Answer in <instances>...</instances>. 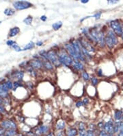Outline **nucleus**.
<instances>
[{"mask_svg":"<svg viewBox=\"0 0 123 136\" xmlns=\"http://www.w3.org/2000/svg\"><path fill=\"white\" fill-rule=\"evenodd\" d=\"M118 44V36L111 29L108 30L105 34V45L109 49H112Z\"/></svg>","mask_w":123,"mask_h":136,"instance_id":"nucleus-1","label":"nucleus"},{"mask_svg":"<svg viewBox=\"0 0 123 136\" xmlns=\"http://www.w3.org/2000/svg\"><path fill=\"white\" fill-rule=\"evenodd\" d=\"M58 55L61 65H63L66 67L73 65L74 61L66 50H60L58 52Z\"/></svg>","mask_w":123,"mask_h":136,"instance_id":"nucleus-2","label":"nucleus"},{"mask_svg":"<svg viewBox=\"0 0 123 136\" xmlns=\"http://www.w3.org/2000/svg\"><path fill=\"white\" fill-rule=\"evenodd\" d=\"M109 26L111 27V30L117 35L118 36H120L123 32V26L122 23L118 19L112 20L109 23Z\"/></svg>","mask_w":123,"mask_h":136,"instance_id":"nucleus-3","label":"nucleus"},{"mask_svg":"<svg viewBox=\"0 0 123 136\" xmlns=\"http://www.w3.org/2000/svg\"><path fill=\"white\" fill-rule=\"evenodd\" d=\"M47 60L49 61L55 67H59V65H61L58 52L55 50H50L47 51Z\"/></svg>","mask_w":123,"mask_h":136,"instance_id":"nucleus-4","label":"nucleus"},{"mask_svg":"<svg viewBox=\"0 0 123 136\" xmlns=\"http://www.w3.org/2000/svg\"><path fill=\"white\" fill-rule=\"evenodd\" d=\"M78 41L80 43V44H81V45H82V47H83L85 50H86L90 54L95 52V49H94V46L92 45L91 43L88 41V39H86L82 37V38H80L79 39H78Z\"/></svg>","mask_w":123,"mask_h":136,"instance_id":"nucleus-5","label":"nucleus"},{"mask_svg":"<svg viewBox=\"0 0 123 136\" xmlns=\"http://www.w3.org/2000/svg\"><path fill=\"white\" fill-rule=\"evenodd\" d=\"M13 6L16 9L24 10L32 7V4L31 3L28 1H17L14 2Z\"/></svg>","mask_w":123,"mask_h":136,"instance_id":"nucleus-6","label":"nucleus"},{"mask_svg":"<svg viewBox=\"0 0 123 136\" xmlns=\"http://www.w3.org/2000/svg\"><path fill=\"white\" fill-rule=\"evenodd\" d=\"M64 48H65V50H66V52L68 53V54L72 57L73 61H79L77 54L75 50H74V48H73L72 45L70 44V43H66L64 45Z\"/></svg>","mask_w":123,"mask_h":136,"instance_id":"nucleus-7","label":"nucleus"},{"mask_svg":"<svg viewBox=\"0 0 123 136\" xmlns=\"http://www.w3.org/2000/svg\"><path fill=\"white\" fill-rule=\"evenodd\" d=\"M114 124V120L112 119H110L108 121H107L104 124V129L103 130L105 131L107 134L109 133H113V127ZM114 134V133H113Z\"/></svg>","mask_w":123,"mask_h":136,"instance_id":"nucleus-8","label":"nucleus"},{"mask_svg":"<svg viewBox=\"0 0 123 136\" xmlns=\"http://www.w3.org/2000/svg\"><path fill=\"white\" fill-rule=\"evenodd\" d=\"M29 65L31 66V68H34V69H42L44 67L42 59H34L33 61H31L29 62Z\"/></svg>","mask_w":123,"mask_h":136,"instance_id":"nucleus-9","label":"nucleus"},{"mask_svg":"<svg viewBox=\"0 0 123 136\" xmlns=\"http://www.w3.org/2000/svg\"><path fill=\"white\" fill-rule=\"evenodd\" d=\"M1 127H3V129H16V124L11 121V120H4L1 122Z\"/></svg>","mask_w":123,"mask_h":136,"instance_id":"nucleus-10","label":"nucleus"},{"mask_svg":"<svg viewBox=\"0 0 123 136\" xmlns=\"http://www.w3.org/2000/svg\"><path fill=\"white\" fill-rule=\"evenodd\" d=\"M72 65H73L74 69H75L76 70H78V71H83V69H84L83 64L79 61H74Z\"/></svg>","mask_w":123,"mask_h":136,"instance_id":"nucleus-11","label":"nucleus"},{"mask_svg":"<svg viewBox=\"0 0 123 136\" xmlns=\"http://www.w3.org/2000/svg\"><path fill=\"white\" fill-rule=\"evenodd\" d=\"M123 113V110H115L114 113V121H122Z\"/></svg>","mask_w":123,"mask_h":136,"instance_id":"nucleus-12","label":"nucleus"},{"mask_svg":"<svg viewBox=\"0 0 123 136\" xmlns=\"http://www.w3.org/2000/svg\"><path fill=\"white\" fill-rule=\"evenodd\" d=\"M42 63H43V66L44 68H45L47 70L49 71H52L54 69V65L51 63L48 60H42Z\"/></svg>","mask_w":123,"mask_h":136,"instance_id":"nucleus-13","label":"nucleus"},{"mask_svg":"<svg viewBox=\"0 0 123 136\" xmlns=\"http://www.w3.org/2000/svg\"><path fill=\"white\" fill-rule=\"evenodd\" d=\"M65 125H66V123L65 121L63 120H58V122H56L55 124V127L58 130H62L65 128Z\"/></svg>","mask_w":123,"mask_h":136,"instance_id":"nucleus-14","label":"nucleus"},{"mask_svg":"<svg viewBox=\"0 0 123 136\" xmlns=\"http://www.w3.org/2000/svg\"><path fill=\"white\" fill-rule=\"evenodd\" d=\"M78 131L75 128H71L68 129L66 132V136H76L77 135Z\"/></svg>","mask_w":123,"mask_h":136,"instance_id":"nucleus-15","label":"nucleus"},{"mask_svg":"<svg viewBox=\"0 0 123 136\" xmlns=\"http://www.w3.org/2000/svg\"><path fill=\"white\" fill-rule=\"evenodd\" d=\"M19 32H20V30H19V28H18V27H12V28H11L10 30L9 36H11V37L16 36Z\"/></svg>","mask_w":123,"mask_h":136,"instance_id":"nucleus-16","label":"nucleus"},{"mask_svg":"<svg viewBox=\"0 0 123 136\" xmlns=\"http://www.w3.org/2000/svg\"><path fill=\"white\" fill-rule=\"evenodd\" d=\"M47 131H48V127L47 126L42 125L41 127H38L36 133L38 132V134H44V133H45Z\"/></svg>","mask_w":123,"mask_h":136,"instance_id":"nucleus-17","label":"nucleus"},{"mask_svg":"<svg viewBox=\"0 0 123 136\" xmlns=\"http://www.w3.org/2000/svg\"><path fill=\"white\" fill-rule=\"evenodd\" d=\"M14 76L17 78L19 81H21L23 79V76H24V73L22 71H18V72H16L14 74Z\"/></svg>","mask_w":123,"mask_h":136,"instance_id":"nucleus-18","label":"nucleus"},{"mask_svg":"<svg viewBox=\"0 0 123 136\" xmlns=\"http://www.w3.org/2000/svg\"><path fill=\"white\" fill-rule=\"evenodd\" d=\"M62 26V21H58V22H55L52 25V27L53 28V30H59V28H61Z\"/></svg>","mask_w":123,"mask_h":136,"instance_id":"nucleus-19","label":"nucleus"},{"mask_svg":"<svg viewBox=\"0 0 123 136\" xmlns=\"http://www.w3.org/2000/svg\"><path fill=\"white\" fill-rule=\"evenodd\" d=\"M14 13H15L14 10L12 9V8H6L4 10V14L7 16H12Z\"/></svg>","mask_w":123,"mask_h":136,"instance_id":"nucleus-20","label":"nucleus"},{"mask_svg":"<svg viewBox=\"0 0 123 136\" xmlns=\"http://www.w3.org/2000/svg\"><path fill=\"white\" fill-rule=\"evenodd\" d=\"M34 47V43L31 41L29 43H28L27 45H25L24 48H23V50H31L32 48H33Z\"/></svg>","mask_w":123,"mask_h":136,"instance_id":"nucleus-21","label":"nucleus"},{"mask_svg":"<svg viewBox=\"0 0 123 136\" xmlns=\"http://www.w3.org/2000/svg\"><path fill=\"white\" fill-rule=\"evenodd\" d=\"M82 78H83V80L86 81H89V80L90 79L89 74L88 72H85V71H83V72L82 73Z\"/></svg>","mask_w":123,"mask_h":136,"instance_id":"nucleus-22","label":"nucleus"},{"mask_svg":"<svg viewBox=\"0 0 123 136\" xmlns=\"http://www.w3.org/2000/svg\"><path fill=\"white\" fill-rule=\"evenodd\" d=\"M32 20H33V17L32 16H28L27 17H26L23 20V22L25 23V24H27V25H29V24L32 23Z\"/></svg>","mask_w":123,"mask_h":136,"instance_id":"nucleus-23","label":"nucleus"},{"mask_svg":"<svg viewBox=\"0 0 123 136\" xmlns=\"http://www.w3.org/2000/svg\"><path fill=\"white\" fill-rule=\"evenodd\" d=\"M27 72L29 73L32 76H34V77L36 76V71H35V69L34 68H31V67L29 68H28L27 69Z\"/></svg>","mask_w":123,"mask_h":136,"instance_id":"nucleus-24","label":"nucleus"},{"mask_svg":"<svg viewBox=\"0 0 123 136\" xmlns=\"http://www.w3.org/2000/svg\"><path fill=\"white\" fill-rule=\"evenodd\" d=\"M86 124L83 122H80L79 124V131H86Z\"/></svg>","mask_w":123,"mask_h":136,"instance_id":"nucleus-25","label":"nucleus"},{"mask_svg":"<svg viewBox=\"0 0 123 136\" xmlns=\"http://www.w3.org/2000/svg\"><path fill=\"white\" fill-rule=\"evenodd\" d=\"M16 134V131L14 129H10V130H8L6 133V135L8 136H14Z\"/></svg>","mask_w":123,"mask_h":136,"instance_id":"nucleus-26","label":"nucleus"},{"mask_svg":"<svg viewBox=\"0 0 123 136\" xmlns=\"http://www.w3.org/2000/svg\"><path fill=\"white\" fill-rule=\"evenodd\" d=\"M5 85H6V87L8 89H12L13 88V84L12 83V82L10 81H6L5 82Z\"/></svg>","mask_w":123,"mask_h":136,"instance_id":"nucleus-27","label":"nucleus"},{"mask_svg":"<svg viewBox=\"0 0 123 136\" xmlns=\"http://www.w3.org/2000/svg\"><path fill=\"white\" fill-rule=\"evenodd\" d=\"M90 79H91L92 84V85H94V86L96 85L99 83V79L96 77H92V78H91Z\"/></svg>","mask_w":123,"mask_h":136,"instance_id":"nucleus-28","label":"nucleus"},{"mask_svg":"<svg viewBox=\"0 0 123 136\" xmlns=\"http://www.w3.org/2000/svg\"><path fill=\"white\" fill-rule=\"evenodd\" d=\"M21 86H22V84H21L20 82H18V81L14 82L13 84L14 90H16V89H17V88H18V87H21Z\"/></svg>","mask_w":123,"mask_h":136,"instance_id":"nucleus-29","label":"nucleus"},{"mask_svg":"<svg viewBox=\"0 0 123 136\" xmlns=\"http://www.w3.org/2000/svg\"><path fill=\"white\" fill-rule=\"evenodd\" d=\"M12 48H13L14 50H15V51H17V52H20V51H22V49H21V48H20V47H19V46H18V45H17L16 43H14L12 46Z\"/></svg>","mask_w":123,"mask_h":136,"instance_id":"nucleus-30","label":"nucleus"},{"mask_svg":"<svg viewBox=\"0 0 123 136\" xmlns=\"http://www.w3.org/2000/svg\"><path fill=\"white\" fill-rule=\"evenodd\" d=\"M101 14H102V12L99 11V12H97L96 13L94 14L92 17H94L96 19H99L100 17H101Z\"/></svg>","mask_w":123,"mask_h":136,"instance_id":"nucleus-31","label":"nucleus"},{"mask_svg":"<svg viewBox=\"0 0 123 136\" xmlns=\"http://www.w3.org/2000/svg\"><path fill=\"white\" fill-rule=\"evenodd\" d=\"M104 124H105V123H103V122H99L98 123L97 127H98L99 129H100V131H101V130H103V129H104Z\"/></svg>","mask_w":123,"mask_h":136,"instance_id":"nucleus-32","label":"nucleus"},{"mask_svg":"<svg viewBox=\"0 0 123 136\" xmlns=\"http://www.w3.org/2000/svg\"><path fill=\"white\" fill-rule=\"evenodd\" d=\"M88 129L89 130H91V131H94L96 129V126L94 124H90L89 126H88Z\"/></svg>","mask_w":123,"mask_h":136,"instance_id":"nucleus-33","label":"nucleus"},{"mask_svg":"<svg viewBox=\"0 0 123 136\" xmlns=\"http://www.w3.org/2000/svg\"><path fill=\"white\" fill-rule=\"evenodd\" d=\"M86 136H94V133L93 131L88 129L86 131Z\"/></svg>","mask_w":123,"mask_h":136,"instance_id":"nucleus-34","label":"nucleus"},{"mask_svg":"<svg viewBox=\"0 0 123 136\" xmlns=\"http://www.w3.org/2000/svg\"><path fill=\"white\" fill-rule=\"evenodd\" d=\"M14 43H15V42L14 41H12V40H8V41L6 42V44L8 45H9V46H11V47H12Z\"/></svg>","mask_w":123,"mask_h":136,"instance_id":"nucleus-35","label":"nucleus"},{"mask_svg":"<svg viewBox=\"0 0 123 136\" xmlns=\"http://www.w3.org/2000/svg\"><path fill=\"white\" fill-rule=\"evenodd\" d=\"M82 102H83V104L86 105L89 103V99L88 98H84L83 100H82Z\"/></svg>","mask_w":123,"mask_h":136,"instance_id":"nucleus-36","label":"nucleus"},{"mask_svg":"<svg viewBox=\"0 0 123 136\" xmlns=\"http://www.w3.org/2000/svg\"><path fill=\"white\" fill-rule=\"evenodd\" d=\"M76 107H82V106H83V102L82 101H81V100H79V101H77V102H76Z\"/></svg>","mask_w":123,"mask_h":136,"instance_id":"nucleus-37","label":"nucleus"},{"mask_svg":"<svg viewBox=\"0 0 123 136\" xmlns=\"http://www.w3.org/2000/svg\"><path fill=\"white\" fill-rule=\"evenodd\" d=\"M118 2V1L117 0H109L108 1V4H117Z\"/></svg>","mask_w":123,"mask_h":136,"instance_id":"nucleus-38","label":"nucleus"},{"mask_svg":"<svg viewBox=\"0 0 123 136\" xmlns=\"http://www.w3.org/2000/svg\"><path fill=\"white\" fill-rule=\"evenodd\" d=\"M47 19V17H46L45 15H42V16H41V21H46Z\"/></svg>","mask_w":123,"mask_h":136,"instance_id":"nucleus-39","label":"nucleus"},{"mask_svg":"<svg viewBox=\"0 0 123 136\" xmlns=\"http://www.w3.org/2000/svg\"><path fill=\"white\" fill-rule=\"evenodd\" d=\"M97 74H98L99 76H103V72H102V69H98V71H97Z\"/></svg>","mask_w":123,"mask_h":136,"instance_id":"nucleus-40","label":"nucleus"},{"mask_svg":"<svg viewBox=\"0 0 123 136\" xmlns=\"http://www.w3.org/2000/svg\"><path fill=\"white\" fill-rule=\"evenodd\" d=\"M0 112L1 113H5V109H4V107L1 105V104H0Z\"/></svg>","mask_w":123,"mask_h":136,"instance_id":"nucleus-41","label":"nucleus"},{"mask_svg":"<svg viewBox=\"0 0 123 136\" xmlns=\"http://www.w3.org/2000/svg\"><path fill=\"white\" fill-rule=\"evenodd\" d=\"M27 86L29 87V89H33L34 88V85L32 84V82H27Z\"/></svg>","mask_w":123,"mask_h":136,"instance_id":"nucleus-42","label":"nucleus"},{"mask_svg":"<svg viewBox=\"0 0 123 136\" xmlns=\"http://www.w3.org/2000/svg\"><path fill=\"white\" fill-rule=\"evenodd\" d=\"M36 44V45H38V46H41V45H42V44H43V42L42 41H37Z\"/></svg>","mask_w":123,"mask_h":136,"instance_id":"nucleus-43","label":"nucleus"},{"mask_svg":"<svg viewBox=\"0 0 123 136\" xmlns=\"http://www.w3.org/2000/svg\"><path fill=\"white\" fill-rule=\"evenodd\" d=\"M81 2L83 3V4H86V3L88 2V0H82V1H81Z\"/></svg>","mask_w":123,"mask_h":136,"instance_id":"nucleus-44","label":"nucleus"},{"mask_svg":"<svg viewBox=\"0 0 123 136\" xmlns=\"http://www.w3.org/2000/svg\"><path fill=\"white\" fill-rule=\"evenodd\" d=\"M122 26H123V32H122V34H121L120 37H121V39L123 40V22L122 23Z\"/></svg>","mask_w":123,"mask_h":136,"instance_id":"nucleus-45","label":"nucleus"},{"mask_svg":"<svg viewBox=\"0 0 123 136\" xmlns=\"http://www.w3.org/2000/svg\"><path fill=\"white\" fill-rule=\"evenodd\" d=\"M47 136H53V135L51 133H49V134H48V135H47Z\"/></svg>","mask_w":123,"mask_h":136,"instance_id":"nucleus-46","label":"nucleus"},{"mask_svg":"<svg viewBox=\"0 0 123 136\" xmlns=\"http://www.w3.org/2000/svg\"><path fill=\"white\" fill-rule=\"evenodd\" d=\"M1 102H2V99H1V97L0 96V104H1Z\"/></svg>","mask_w":123,"mask_h":136,"instance_id":"nucleus-47","label":"nucleus"},{"mask_svg":"<svg viewBox=\"0 0 123 136\" xmlns=\"http://www.w3.org/2000/svg\"><path fill=\"white\" fill-rule=\"evenodd\" d=\"M122 121L123 122V117H122Z\"/></svg>","mask_w":123,"mask_h":136,"instance_id":"nucleus-48","label":"nucleus"},{"mask_svg":"<svg viewBox=\"0 0 123 136\" xmlns=\"http://www.w3.org/2000/svg\"><path fill=\"white\" fill-rule=\"evenodd\" d=\"M122 89H123V86L122 87Z\"/></svg>","mask_w":123,"mask_h":136,"instance_id":"nucleus-49","label":"nucleus"},{"mask_svg":"<svg viewBox=\"0 0 123 136\" xmlns=\"http://www.w3.org/2000/svg\"><path fill=\"white\" fill-rule=\"evenodd\" d=\"M118 136V135H117V136Z\"/></svg>","mask_w":123,"mask_h":136,"instance_id":"nucleus-50","label":"nucleus"},{"mask_svg":"<svg viewBox=\"0 0 123 136\" xmlns=\"http://www.w3.org/2000/svg\"><path fill=\"white\" fill-rule=\"evenodd\" d=\"M0 23H1V21H0Z\"/></svg>","mask_w":123,"mask_h":136,"instance_id":"nucleus-51","label":"nucleus"}]
</instances>
